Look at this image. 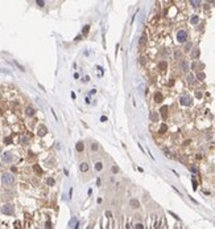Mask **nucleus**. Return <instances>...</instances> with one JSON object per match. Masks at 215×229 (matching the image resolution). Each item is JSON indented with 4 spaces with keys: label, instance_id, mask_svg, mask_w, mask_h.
<instances>
[{
    "label": "nucleus",
    "instance_id": "f257e3e1",
    "mask_svg": "<svg viewBox=\"0 0 215 229\" xmlns=\"http://www.w3.org/2000/svg\"><path fill=\"white\" fill-rule=\"evenodd\" d=\"M15 183V176L12 174H9V172H4L3 175H1V184L5 187H9L12 185V184Z\"/></svg>",
    "mask_w": 215,
    "mask_h": 229
},
{
    "label": "nucleus",
    "instance_id": "f03ea898",
    "mask_svg": "<svg viewBox=\"0 0 215 229\" xmlns=\"http://www.w3.org/2000/svg\"><path fill=\"white\" fill-rule=\"evenodd\" d=\"M0 211H1V213L3 215H8V216H12L15 213V207L12 205V204H4V205H1V208H0Z\"/></svg>",
    "mask_w": 215,
    "mask_h": 229
},
{
    "label": "nucleus",
    "instance_id": "7ed1b4c3",
    "mask_svg": "<svg viewBox=\"0 0 215 229\" xmlns=\"http://www.w3.org/2000/svg\"><path fill=\"white\" fill-rule=\"evenodd\" d=\"M177 41L181 44L187 41V32L185 31V29H179V31L177 32Z\"/></svg>",
    "mask_w": 215,
    "mask_h": 229
},
{
    "label": "nucleus",
    "instance_id": "20e7f679",
    "mask_svg": "<svg viewBox=\"0 0 215 229\" xmlns=\"http://www.w3.org/2000/svg\"><path fill=\"white\" fill-rule=\"evenodd\" d=\"M179 103H181L182 106H191L193 99H191V97H189V95H184V97L179 98Z\"/></svg>",
    "mask_w": 215,
    "mask_h": 229
},
{
    "label": "nucleus",
    "instance_id": "39448f33",
    "mask_svg": "<svg viewBox=\"0 0 215 229\" xmlns=\"http://www.w3.org/2000/svg\"><path fill=\"white\" fill-rule=\"evenodd\" d=\"M1 158H3L4 163H12V162H13V155H12V152H4Z\"/></svg>",
    "mask_w": 215,
    "mask_h": 229
},
{
    "label": "nucleus",
    "instance_id": "423d86ee",
    "mask_svg": "<svg viewBox=\"0 0 215 229\" xmlns=\"http://www.w3.org/2000/svg\"><path fill=\"white\" fill-rule=\"evenodd\" d=\"M37 134H38V136L46 135L48 134V127H46L45 125H40V126H38V130H37Z\"/></svg>",
    "mask_w": 215,
    "mask_h": 229
},
{
    "label": "nucleus",
    "instance_id": "0eeeda50",
    "mask_svg": "<svg viewBox=\"0 0 215 229\" xmlns=\"http://www.w3.org/2000/svg\"><path fill=\"white\" fill-rule=\"evenodd\" d=\"M178 68L181 69L182 72H186V70H189V62H187L186 60H179Z\"/></svg>",
    "mask_w": 215,
    "mask_h": 229
},
{
    "label": "nucleus",
    "instance_id": "6e6552de",
    "mask_svg": "<svg viewBox=\"0 0 215 229\" xmlns=\"http://www.w3.org/2000/svg\"><path fill=\"white\" fill-rule=\"evenodd\" d=\"M153 99H154L157 103H161L162 101H164V95H162V93L157 92V93H154V95H153Z\"/></svg>",
    "mask_w": 215,
    "mask_h": 229
},
{
    "label": "nucleus",
    "instance_id": "1a4fd4ad",
    "mask_svg": "<svg viewBox=\"0 0 215 229\" xmlns=\"http://www.w3.org/2000/svg\"><path fill=\"white\" fill-rule=\"evenodd\" d=\"M129 205L132 207L133 209H137V208H140V201L137 200V199H131V200H129Z\"/></svg>",
    "mask_w": 215,
    "mask_h": 229
},
{
    "label": "nucleus",
    "instance_id": "9d476101",
    "mask_svg": "<svg viewBox=\"0 0 215 229\" xmlns=\"http://www.w3.org/2000/svg\"><path fill=\"white\" fill-rule=\"evenodd\" d=\"M149 118H150L152 122H159L160 115H159V113H157V111H152V113H150V115H149Z\"/></svg>",
    "mask_w": 215,
    "mask_h": 229
},
{
    "label": "nucleus",
    "instance_id": "9b49d317",
    "mask_svg": "<svg viewBox=\"0 0 215 229\" xmlns=\"http://www.w3.org/2000/svg\"><path fill=\"white\" fill-rule=\"evenodd\" d=\"M186 80H187V83H189L190 86H193V85L195 83V77H194V74H191V73H189V74H187Z\"/></svg>",
    "mask_w": 215,
    "mask_h": 229
},
{
    "label": "nucleus",
    "instance_id": "f8f14e48",
    "mask_svg": "<svg viewBox=\"0 0 215 229\" xmlns=\"http://www.w3.org/2000/svg\"><path fill=\"white\" fill-rule=\"evenodd\" d=\"M75 148H77V151H78V152H82L83 150H85V143H83L82 140H79V142H77V144H75Z\"/></svg>",
    "mask_w": 215,
    "mask_h": 229
},
{
    "label": "nucleus",
    "instance_id": "ddd939ff",
    "mask_svg": "<svg viewBox=\"0 0 215 229\" xmlns=\"http://www.w3.org/2000/svg\"><path fill=\"white\" fill-rule=\"evenodd\" d=\"M25 114L28 115V117H33V115L36 114V110H34L32 106H28V107L25 109Z\"/></svg>",
    "mask_w": 215,
    "mask_h": 229
},
{
    "label": "nucleus",
    "instance_id": "4468645a",
    "mask_svg": "<svg viewBox=\"0 0 215 229\" xmlns=\"http://www.w3.org/2000/svg\"><path fill=\"white\" fill-rule=\"evenodd\" d=\"M168 109H169L168 106H162L161 110H160V113H161V117L164 118V119H166V117H168Z\"/></svg>",
    "mask_w": 215,
    "mask_h": 229
},
{
    "label": "nucleus",
    "instance_id": "2eb2a0df",
    "mask_svg": "<svg viewBox=\"0 0 215 229\" xmlns=\"http://www.w3.org/2000/svg\"><path fill=\"white\" fill-rule=\"evenodd\" d=\"M190 23H191L193 25H197V24L199 23V17L197 16V15H193L191 19H190Z\"/></svg>",
    "mask_w": 215,
    "mask_h": 229
},
{
    "label": "nucleus",
    "instance_id": "dca6fc26",
    "mask_svg": "<svg viewBox=\"0 0 215 229\" xmlns=\"http://www.w3.org/2000/svg\"><path fill=\"white\" fill-rule=\"evenodd\" d=\"M79 169L82 172H87L88 171V164L86 163V162H83V163H81V166H79Z\"/></svg>",
    "mask_w": 215,
    "mask_h": 229
},
{
    "label": "nucleus",
    "instance_id": "f3484780",
    "mask_svg": "<svg viewBox=\"0 0 215 229\" xmlns=\"http://www.w3.org/2000/svg\"><path fill=\"white\" fill-rule=\"evenodd\" d=\"M166 68H168L166 61H161V62H159V69H160V70H166Z\"/></svg>",
    "mask_w": 215,
    "mask_h": 229
},
{
    "label": "nucleus",
    "instance_id": "a211bd4d",
    "mask_svg": "<svg viewBox=\"0 0 215 229\" xmlns=\"http://www.w3.org/2000/svg\"><path fill=\"white\" fill-rule=\"evenodd\" d=\"M33 169H34V172L36 174H38V175H42V168H41L38 164H34L33 166Z\"/></svg>",
    "mask_w": 215,
    "mask_h": 229
},
{
    "label": "nucleus",
    "instance_id": "6ab92c4d",
    "mask_svg": "<svg viewBox=\"0 0 215 229\" xmlns=\"http://www.w3.org/2000/svg\"><path fill=\"white\" fill-rule=\"evenodd\" d=\"M168 131V126H166V125H165V123H162V125H161V126H160V134H165V132H166Z\"/></svg>",
    "mask_w": 215,
    "mask_h": 229
},
{
    "label": "nucleus",
    "instance_id": "aec40b11",
    "mask_svg": "<svg viewBox=\"0 0 215 229\" xmlns=\"http://www.w3.org/2000/svg\"><path fill=\"white\" fill-rule=\"evenodd\" d=\"M95 169L98 172L102 171V169H103V163H102V162H96V163H95Z\"/></svg>",
    "mask_w": 215,
    "mask_h": 229
},
{
    "label": "nucleus",
    "instance_id": "412c9836",
    "mask_svg": "<svg viewBox=\"0 0 215 229\" xmlns=\"http://www.w3.org/2000/svg\"><path fill=\"white\" fill-rule=\"evenodd\" d=\"M205 78H206V74H205L203 72H199V73H197V80H199V81H203Z\"/></svg>",
    "mask_w": 215,
    "mask_h": 229
},
{
    "label": "nucleus",
    "instance_id": "4be33fe9",
    "mask_svg": "<svg viewBox=\"0 0 215 229\" xmlns=\"http://www.w3.org/2000/svg\"><path fill=\"white\" fill-rule=\"evenodd\" d=\"M181 57H182V52L177 49V50L174 52V58H175V60H179Z\"/></svg>",
    "mask_w": 215,
    "mask_h": 229
},
{
    "label": "nucleus",
    "instance_id": "5701e85b",
    "mask_svg": "<svg viewBox=\"0 0 215 229\" xmlns=\"http://www.w3.org/2000/svg\"><path fill=\"white\" fill-rule=\"evenodd\" d=\"M191 46H193V44H191V43H189V41H187V43L185 44L184 52H190V49H191Z\"/></svg>",
    "mask_w": 215,
    "mask_h": 229
},
{
    "label": "nucleus",
    "instance_id": "b1692460",
    "mask_svg": "<svg viewBox=\"0 0 215 229\" xmlns=\"http://www.w3.org/2000/svg\"><path fill=\"white\" fill-rule=\"evenodd\" d=\"M145 43H147V34H143L141 38H140V46H143Z\"/></svg>",
    "mask_w": 215,
    "mask_h": 229
},
{
    "label": "nucleus",
    "instance_id": "393cba45",
    "mask_svg": "<svg viewBox=\"0 0 215 229\" xmlns=\"http://www.w3.org/2000/svg\"><path fill=\"white\" fill-rule=\"evenodd\" d=\"M88 31H90V25H85V28L82 29V34H85V36H86V34L88 33Z\"/></svg>",
    "mask_w": 215,
    "mask_h": 229
},
{
    "label": "nucleus",
    "instance_id": "a878e982",
    "mask_svg": "<svg viewBox=\"0 0 215 229\" xmlns=\"http://www.w3.org/2000/svg\"><path fill=\"white\" fill-rule=\"evenodd\" d=\"M199 53H201V52H199V49H195V50L193 52V58H198V57H199Z\"/></svg>",
    "mask_w": 215,
    "mask_h": 229
},
{
    "label": "nucleus",
    "instance_id": "bb28decb",
    "mask_svg": "<svg viewBox=\"0 0 215 229\" xmlns=\"http://www.w3.org/2000/svg\"><path fill=\"white\" fill-rule=\"evenodd\" d=\"M54 183H56V181H54L53 178H48V180H46V184H48V185H54Z\"/></svg>",
    "mask_w": 215,
    "mask_h": 229
},
{
    "label": "nucleus",
    "instance_id": "cd10ccee",
    "mask_svg": "<svg viewBox=\"0 0 215 229\" xmlns=\"http://www.w3.org/2000/svg\"><path fill=\"white\" fill-rule=\"evenodd\" d=\"M4 143H5V144H11L12 143V138L11 136H7L5 139H4Z\"/></svg>",
    "mask_w": 215,
    "mask_h": 229
},
{
    "label": "nucleus",
    "instance_id": "c85d7f7f",
    "mask_svg": "<svg viewBox=\"0 0 215 229\" xmlns=\"http://www.w3.org/2000/svg\"><path fill=\"white\" fill-rule=\"evenodd\" d=\"M28 142H29V139H28V138H25V136H24V138H21V144H28Z\"/></svg>",
    "mask_w": 215,
    "mask_h": 229
},
{
    "label": "nucleus",
    "instance_id": "c756f323",
    "mask_svg": "<svg viewBox=\"0 0 215 229\" xmlns=\"http://www.w3.org/2000/svg\"><path fill=\"white\" fill-rule=\"evenodd\" d=\"M202 95H203V94H202V92H199V90H197V92H195V97H197V98H199V99H201Z\"/></svg>",
    "mask_w": 215,
    "mask_h": 229
},
{
    "label": "nucleus",
    "instance_id": "7c9ffc66",
    "mask_svg": "<svg viewBox=\"0 0 215 229\" xmlns=\"http://www.w3.org/2000/svg\"><path fill=\"white\" fill-rule=\"evenodd\" d=\"M98 147H99V146H98V143H92V144H91V150H92V151H96Z\"/></svg>",
    "mask_w": 215,
    "mask_h": 229
},
{
    "label": "nucleus",
    "instance_id": "2f4dec72",
    "mask_svg": "<svg viewBox=\"0 0 215 229\" xmlns=\"http://www.w3.org/2000/svg\"><path fill=\"white\" fill-rule=\"evenodd\" d=\"M36 4H37V5H38V7H44V5H45V1H41V0H37V1H36Z\"/></svg>",
    "mask_w": 215,
    "mask_h": 229
},
{
    "label": "nucleus",
    "instance_id": "473e14b6",
    "mask_svg": "<svg viewBox=\"0 0 215 229\" xmlns=\"http://www.w3.org/2000/svg\"><path fill=\"white\" fill-rule=\"evenodd\" d=\"M45 229H51V223L50 221H46L45 223Z\"/></svg>",
    "mask_w": 215,
    "mask_h": 229
},
{
    "label": "nucleus",
    "instance_id": "72a5a7b5",
    "mask_svg": "<svg viewBox=\"0 0 215 229\" xmlns=\"http://www.w3.org/2000/svg\"><path fill=\"white\" fill-rule=\"evenodd\" d=\"M135 229H144V225H143V224H136L135 225Z\"/></svg>",
    "mask_w": 215,
    "mask_h": 229
},
{
    "label": "nucleus",
    "instance_id": "f704fd0d",
    "mask_svg": "<svg viewBox=\"0 0 215 229\" xmlns=\"http://www.w3.org/2000/svg\"><path fill=\"white\" fill-rule=\"evenodd\" d=\"M193 188H194V189L198 188V183L195 181V179H194V178H193Z\"/></svg>",
    "mask_w": 215,
    "mask_h": 229
},
{
    "label": "nucleus",
    "instance_id": "c9c22d12",
    "mask_svg": "<svg viewBox=\"0 0 215 229\" xmlns=\"http://www.w3.org/2000/svg\"><path fill=\"white\" fill-rule=\"evenodd\" d=\"M190 4H193V5H194V7H198L199 4H201V3H199V1H190Z\"/></svg>",
    "mask_w": 215,
    "mask_h": 229
},
{
    "label": "nucleus",
    "instance_id": "e433bc0d",
    "mask_svg": "<svg viewBox=\"0 0 215 229\" xmlns=\"http://www.w3.org/2000/svg\"><path fill=\"white\" fill-rule=\"evenodd\" d=\"M15 229H20V223H19V221L15 223Z\"/></svg>",
    "mask_w": 215,
    "mask_h": 229
},
{
    "label": "nucleus",
    "instance_id": "4c0bfd02",
    "mask_svg": "<svg viewBox=\"0 0 215 229\" xmlns=\"http://www.w3.org/2000/svg\"><path fill=\"white\" fill-rule=\"evenodd\" d=\"M112 172H113V174H116V172H119V168H118V167H112Z\"/></svg>",
    "mask_w": 215,
    "mask_h": 229
},
{
    "label": "nucleus",
    "instance_id": "58836bf2",
    "mask_svg": "<svg viewBox=\"0 0 215 229\" xmlns=\"http://www.w3.org/2000/svg\"><path fill=\"white\" fill-rule=\"evenodd\" d=\"M164 152H165V155H166L168 158H172V155H170V152L168 151V150H164Z\"/></svg>",
    "mask_w": 215,
    "mask_h": 229
},
{
    "label": "nucleus",
    "instance_id": "ea45409f",
    "mask_svg": "<svg viewBox=\"0 0 215 229\" xmlns=\"http://www.w3.org/2000/svg\"><path fill=\"white\" fill-rule=\"evenodd\" d=\"M170 213V215H172L173 216V217H174V218H177V220H179V217H178V216H177V215H175V213H173V212H169Z\"/></svg>",
    "mask_w": 215,
    "mask_h": 229
},
{
    "label": "nucleus",
    "instance_id": "a19ab883",
    "mask_svg": "<svg viewBox=\"0 0 215 229\" xmlns=\"http://www.w3.org/2000/svg\"><path fill=\"white\" fill-rule=\"evenodd\" d=\"M106 216H107V217H111V216H112V213H111L110 211H107V212H106Z\"/></svg>",
    "mask_w": 215,
    "mask_h": 229
},
{
    "label": "nucleus",
    "instance_id": "79ce46f5",
    "mask_svg": "<svg viewBox=\"0 0 215 229\" xmlns=\"http://www.w3.org/2000/svg\"><path fill=\"white\" fill-rule=\"evenodd\" d=\"M191 68H193V69L197 68V62H193V64H191Z\"/></svg>",
    "mask_w": 215,
    "mask_h": 229
},
{
    "label": "nucleus",
    "instance_id": "37998d69",
    "mask_svg": "<svg viewBox=\"0 0 215 229\" xmlns=\"http://www.w3.org/2000/svg\"><path fill=\"white\" fill-rule=\"evenodd\" d=\"M100 120H102V122H106V120H107V117H102V118H100Z\"/></svg>",
    "mask_w": 215,
    "mask_h": 229
},
{
    "label": "nucleus",
    "instance_id": "c03bdc74",
    "mask_svg": "<svg viewBox=\"0 0 215 229\" xmlns=\"http://www.w3.org/2000/svg\"><path fill=\"white\" fill-rule=\"evenodd\" d=\"M88 80H90V77H88V76H86V77H85V80H83V81H85V82H87Z\"/></svg>",
    "mask_w": 215,
    "mask_h": 229
},
{
    "label": "nucleus",
    "instance_id": "a18cd8bd",
    "mask_svg": "<svg viewBox=\"0 0 215 229\" xmlns=\"http://www.w3.org/2000/svg\"><path fill=\"white\" fill-rule=\"evenodd\" d=\"M190 171H191V172H197V168H194V167H191V168H190Z\"/></svg>",
    "mask_w": 215,
    "mask_h": 229
},
{
    "label": "nucleus",
    "instance_id": "49530a36",
    "mask_svg": "<svg viewBox=\"0 0 215 229\" xmlns=\"http://www.w3.org/2000/svg\"><path fill=\"white\" fill-rule=\"evenodd\" d=\"M78 228H79V223H77V225H75V228H74V229H78Z\"/></svg>",
    "mask_w": 215,
    "mask_h": 229
},
{
    "label": "nucleus",
    "instance_id": "de8ad7c7",
    "mask_svg": "<svg viewBox=\"0 0 215 229\" xmlns=\"http://www.w3.org/2000/svg\"><path fill=\"white\" fill-rule=\"evenodd\" d=\"M1 114H3V110H1V109H0V115H1Z\"/></svg>",
    "mask_w": 215,
    "mask_h": 229
}]
</instances>
